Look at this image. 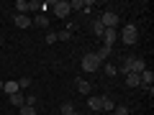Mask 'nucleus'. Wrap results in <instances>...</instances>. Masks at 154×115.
Returning a JSON list of instances; mask_svg holds the SVG:
<instances>
[{
  "label": "nucleus",
  "mask_w": 154,
  "mask_h": 115,
  "mask_svg": "<svg viewBox=\"0 0 154 115\" xmlns=\"http://www.w3.org/2000/svg\"><path fill=\"white\" fill-rule=\"evenodd\" d=\"M116 72H118V69H116V66H113V64H108V66H105V74H108V77H113V74H116Z\"/></svg>",
  "instance_id": "nucleus-26"
},
{
  "label": "nucleus",
  "mask_w": 154,
  "mask_h": 115,
  "mask_svg": "<svg viewBox=\"0 0 154 115\" xmlns=\"http://www.w3.org/2000/svg\"><path fill=\"white\" fill-rule=\"evenodd\" d=\"M100 38H103V44H105V46L110 49V46L116 44V38H118V28H105V31H103V36H100Z\"/></svg>",
  "instance_id": "nucleus-6"
},
{
  "label": "nucleus",
  "mask_w": 154,
  "mask_h": 115,
  "mask_svg": "<svg viewBox=\"0 0 154 115\" xmlns=\"http://www.w3.org/2000/svg\"><path fill=\"white\" fill-rule=\"evenodd\" d=\"M139 79H141V87H144V90L152 87V84H154V72H152V69H144L141 74H139Z\"/></svg>",
  "instance_id": "nucleus-7"
},
{
  "label": "nucleus",
  "mask_w": 154,
  "mask_h": 115,
  "mask_svg": "<svg viewBox=\"0 0 154 115\" xmlns=\"http://www.w3.org/2000/svg\"><path fill=\"white\" fill-rule=\"evenodd\" d=\"M100 110H108V113H113V110H116V102L108 97V95L103 97V105H100Z\"/></svg>",
  "instance_id": "nucleus-14"
},
{
  "label": "nucleus",
  "mask_w": 154,
  "mask_h": 115,
  "mask_svg": "<svg viewBox=\"0 0 154 115\" xmlns=\"http://www.w3.org/2000/svg\"><path fill=\"white\" fill-rule=\"evenodd\" d=\"M13 23H16L18 28H28V26H31V18H28V16H18V13H16V16H13Z\"/></svg>",
  "instance_id": "nucleus-9"
},
{
  "label": "nucleus",
  "mask_w": 154,
  "mask_h": 115,
  "mask_svg": "<svg viewBox=\"0 0 154 115\" xmlns=\"http://www.w3.org/2000/svg\"><path fill=\"white\" fill-rule=\"evenodd\" d=\"M3 90H5L8 95H16V92H21V90H18V79H16V82H5V84H3Z\"/></svg>",
  "instance_id": "nucleus-15"
},
{
  "label": "nucleus",
  "mask_w": 154,
  "mask_h": 115,
  "mask_svg": "<svg viewBox=\"0 0 154 115\" xmlns=\"http://www.w3.org/2000/svg\"><path fill=\"white\" fill-rule=\"evenodd\" d=\"M90 28H93L95 36H103V31H105V26H103L100 21H93V23H90Z\"/></svg>",
  "instance_id": "nucleus-16"
},
{
  "label": "nucleus",
  "mask_w": 154,
  "mask_h": 115,
  "mask_svg": "<svg viewBox=\"0 0 154 115\" xmlns=\"http://www.w3.org/2000/svg\"><path fill=\"white\" fill-rule=\"evenodd\" d=\"M88 105H90V110H100V105H103V97H88Z\"/></svg>",
  "instance_id": "nucleus-17"
},
{
  "label": "nucleus",
  "mask_w": 154,
  "mask_h": 115,
  "mask_svg": "<svg viewBox=\"0 0 154 115\" xmlns=\"http://www.w3.org/2000/svg\"><path fill=\"white\" fill-rule=\"evenodd\" d=\"M26 105H31V108H36V95H28V97H26Z\"/></svg>",
  "instance_id": "nucleus-25"
},
{
  "label": "nucleus",
  "mask_w": 154,
  "mask_h": 115,
  "mask_svg": "<svg viewBox=\"0 0 154 115\" xmlns=\"http://www.w3.org/2000/svg\"><path fill=\"white\" fill-rule=\"evenodd\" d=\"M21 115H36V108H31V105H23V108H21Z\"/></svg>",
  "instance_id": "nucleus-22"
},
{
  "label": "nucleus",
  "mask_w": 154,
  "mask_h": 115,
  "mask_svg": "<svg viewBox=\"0 0 154 115\" xmlns=\"http://www.w3.org/2000/svg\"><path fill=\"white\" fill-rule=\"evenodd\" d=\"M118 36H121V41H123L126 46H134V44L139 41V28L134 26V23H128V26L121 28V33H118Z\"/></svg>",
  "instance_id": "nucleus-2"
},
{
  "label": "nucleus",
  "mask_w": 154,
  "mask_h": 115,
  "mask_svg": "<svg viewBox=\"0 0 154 115\" xmlns=\"http://www.w3.org/2000/svg\"><path fill=\"white\" fill-rule=\"evenodd\" d=\"M98 21L103 23L105 28H116V26H118V23H121V18H118V13H113V10H105L103 16L98 18Z\"/></svg>",
  "instance_id": "nucleus-4"
},
{
  "label": "nucleus",
  "mask_w": 154,
  "mask_h": 115,
  "mask_svg": "<svg viewBox=\"0 0 154 115\" xmlns=\"http://www.w3.org/2000/svg\"><path fill=\"white\" fill-rule=\"evenodd\" d=\"M126 84H128V87H141V79H139V74H126Z\"/></svg>",
  "instance_id": "nucleus-13"
},
{
  "label": "nucleus",
  "mask_w": 154,
  "mask_h": 115,
  "mask_svg": "<svg viewBox=\"0 0 154 115\" xmlns=\"http://www.w3.org/2000/svg\"><path fill=\"white\" fill-rule=\"evenodd\" d=\"M69 0H54V16L57 18H67L69 16Z\"/></svg>",
  "instance_id": "nucleus-5"
},
{
  "label": "nucleus",
  "mask_w": 154,
  "mask_h": 115,
  "mask_svg": "<svg viewBox=\"0 0 154 115\" xmlns=\"http://www.w3.org/2000/svg\"><path fill=\"white\" fill-rule=\"evenodd\" d=\"M113 113H116V115H128V108H126V105H116Z\"/></svg>",
  "instance_id": "nucleus-23"
},
{
  "label": "nucleus",
  "mask_w": 154,
  "mask_h": 115,
  "mask_svg": "<svg viewBox=\"0 0 154 115\" xmlns=\"http://www.w3.org/2000/svg\"><path fill=\"white\" fill-rule=\"evenodd\" d=\"M3 84H5V82H3V79H0V92H3Z\"/></svg>",
  "instance_id": "nucleus-27"
},
{
  "label": "nucleus",
  "mask_w": 154,
  "mask_h": 115,
  "mask_svg": "<svg viewBox=\"0 0 154 115\" xmlns=\"http://www.w3.org/2000/svg\"><path fill=\"white\" fill-rule=\"evenodd\" d=\"M16 10H18V16H26V13H28V3H26V0H18Z\"/></svg>",
  "instance_id": "nucleus-18"
},
{
  "label": "nucleus",
  "mask_w": 154,
  "mask_h": 115,
  "mask_svg": "<svg viewBox=\"0 0 154 115\" xmlns=\"http://www.w3.org/2000/svg\"><path fill=\"white\" fill-rule=\"evenodd\" d=\"M72 115H75V113H72Z\"/></svg>",
  "instance_id": "nucleus-28"
},
{
  "label": "nucleus",
  "mask_w": 154,
  "mask_h": 115,
  "mask_svg": "<svg viewBox=\"0 0 154 115\" xmlns=\"http://www.w3.org/2000/svg\"><path fill=\"white\" fill-rule=\"evenodd\" d=\"M108 54H110V49H108V46H103V49H100V51H95V56H98V59H100V64H103V61L108 59Z\"/></svg>",
  "instance_id": "nucleus-19"
},
{
  "label": "nucleus",
  "mask_w": 154,
  "mask_h": 115,
  "mask_svg": "<svg viewBox=\"0 0 154 115\" xmlns=\"http://www.w3.org/2000/svg\"><path fill=\"white\" fill-rule=\"evenodd\" d=\"M75 87H77V92H80V95H88L90 90H93V87H90V82H85V79H77Z\"/></svg>",
  "instance_id": "nucleus-10"
},
{
  "label": "nucleus",
  "mask_w": 154,
  "mask_h": 115,
  "mask_svg": "<svg viewBox=\"0 0 154 115\" xmlns=\"http://www.w3.org/2000/svg\"><path fill=\"white\" fill-rule=\"evenodd\" d=\"M72 31H75V23H67V28L57 31V41H69V38H72Z\"/></svg>",
  "instance_id": "nucleus-8"
},
{
  "label": "nucleus",
  "mask_w": 154,
  "mask_h": 115,
  "mask_svg": "<svg viewBox=\"0 0 154 115\" xmlns=\"http://www.w3.org/2000/svg\"><path fill=\"white\" fill-rule=\"evenodd\" d=\"M57 41V31H46V44H54Z\"/></svg>",
  "instance_id": "nucleus-24"
},
{
  "label": "nucleus",
  "mask_w": 154,
  "mask_h": 115,
  "mask_svg": "<svg viewBox=\"0 0 154 115\" xmlns=\"http://www.w3.org/2000/svg\"><path fill=\"white\" fill-rule=\"evenodd\" d=\"M31 87V77H21L18 79V90H28Z\"/></svg>",
  "instance_id": "nucleus-20"
},
{
  "label": "nucleus",
  "mask_w": 154,
  "mask_h": 115,
  "mask_svg": "<svg viewBox=\"0 0 154 115\" xmlns=\"http://www.w3.org/2000/svg\"><path fill=\"white\" fill-rule=\"evenodd\" d=\"M144 69H146V64H144L141 56H126L123 59V66L118 72H123V74H141Z\"/></svg>",
  "instance_id": "nucleus-1"
},
{
  "label": "nucleus",
  "mask_w": 154,
  "mask_h": 115,
  "mask_svg": "<svg viewBox=\"0 0 154 115\" xmlns=\"http://www.w3.org/2000/svg\"><path fill=\"white\" fill-rule=\"evenodd\" d=\"M62 113H64V115H72V113H75V105H72V102H64V105H62Z\"/></svg>",
  "instance_id": "nucleus-21"
},
{
  "label": "nucleus",
  "mask_w": 154,
  "mask_h": 115,
  "mask_svg": "<svg viewBox=\"0 0 154 115\" xmlns=\"http://www.w3.org/2000/svg\"><path fill=\"white\" fill-rule=\"evenodd\" d=\"M11 105H16V108H23V105H26V97H23V92L11 95Z\"/></svg>",
  "instance_id": "nucleus-11"
},
{
  "label": "nucleus",
  "mask_w": 154,
  "mask_h": 115,
  "mask_svg": "<svg viewBox=\"0 0 154 115\" xmlns=\"http://www.w3.org/2000/svg\"><path fill=\"white\" fill-rule=\"evenodd\" d=\"M82 69L85 72H98L100 69V59L95 56V51H88V54L82 56Z\"/></svg>",
  "instance_id": "nucleus-3"
},
{
  "label": "nucleus",
  "mask_w": 154,
  "mask_h": 115,
  "mask_svg": "<svg viewBox=\"0 0 154 115\" xmlns=\"http://www.w3.org/2000/svg\"><path fill=\"white\" fill-rule=\"evenodd\" d=\"M31 23H36L38 28H49V18H46V13H41V16H36V18H33Z\"/></svg>",
  "instance_id": "nucleus-12"
}]
</instances>
